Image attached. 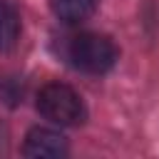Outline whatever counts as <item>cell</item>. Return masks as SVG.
Returning <instances> with one entry per match:
<instances>
[{"label": "cell", "mask_w": 159, "mask_h": 159, "mask_svg": "<svg viewBox=\"0 0 159 159\" xmlns=\"http://www.w3.org/2000/svg\"><path fill=\"white\" fill-rule=\"evenodd\" d=\"M65 57L80 72L104 75V72H109L117 65L119 50L112 42V37H107V35H99V32H80V35H72L67 40Z\"/></svg>", "instance_id": "cell-1"}, {"label": "cell", "mask_w": 159, "mask_h": 159, "mask_svg": "<svg viewBox=\"0 0 159 159\" xmlns=\"http://www.w3.org/2000/svg\"><path fill=\"white\" fill-rule=\"evenodd\" d=\"M67 152H70L67 139L47 127H32L22 142V154L32 159H60L67 157Z\"/></svg>", "instance_id": "cell-3"}, {"label": "cell", "mask_w": 159, "mask_h": 159, "mask_svg": "<svg viewBox=\"0 0 159 159\" xmlns=\"http://www.w3.org/2000/svg\"><path fill=\"white\" fill-rule=\"evenodd\" d=\"M37 112L60 127H77L87 119V107L77 89H72L65 82H47L35 99Z\"/></svg>", "instance_id": "cell-2"}, {"label": "cell", "mask_w": 159, "mask_h": 159, "mask_svg": "<svg viewBox=\"0 0 159 159\" xmlns=\"http://www.w3.org/2000/svg\"><path fill=\"white\" fill-rule=\"evenodd\" d=\"M50 10L65 25H77L94 15L97 0H50Z\"/></svg>", "instance_id": "cell-4"}, {"label": "cell", "mask_w": 159, "mask_h": 159, "mask_svg": "<svg viewBox=\"0 0 159 159\" xmlns=\"http://www.w3.org/2000/svg\"><path fill=\"white\" fill-rule=\"evenodd\" d=\"M17 37H20V17L10 5L0 2V55L10 52L17 45Z\"/></svg>", "instance_id": "cell-5"}]
</instances>
